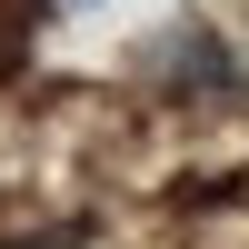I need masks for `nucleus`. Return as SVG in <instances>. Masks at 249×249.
<instances>
[{
  "label": "nucleus",
  "mask_w": 249,
  "mask_h": 249,
  "mask_svg": "<svg viewBox=\"0 0 249 249\" xmlns=\"http://www.w3.org/2000/svg\"><path fill=\"white\" fill-rule=\"evenodd\" d=\"M0 249H80V230H30V239H0Z\"/></svg>",
  "instance_id": "1"
}]
</instances>
